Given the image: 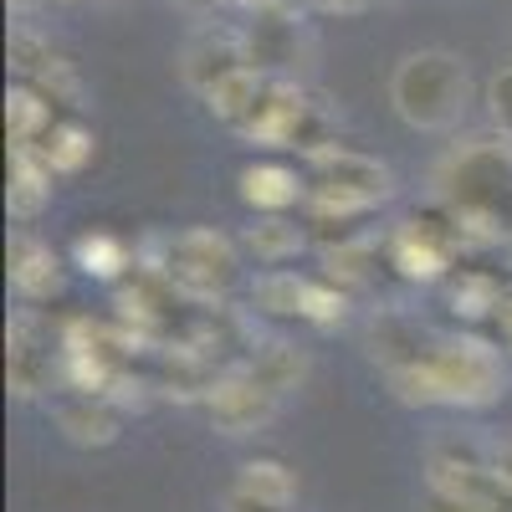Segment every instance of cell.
<instances>
[{"label": "cell", "instance_id": "6da1fadb", "mask_svg": "<svg viewBox=\"0 0 512 512\" xmlns=\"http://www.w3.org/2000/svg\"><path fill=\"white\" fill-rule=\"evenodd\" d=\"M441 200L451 205V221L472 241L512 236V144L472 139L441 164Z\"/></svg>", "mask_w": 512, "mask_h": 512}, {"label": "cell", "instance_id": "7a4b0ae2", "mask_svg": "<svg viewBox=\"0 0 512 512\" xmlns=\"http://www.w3.org/2000/svg\"><path fill=\"white\" fill-rule=\"evenodd\" d=\"M390 103L420 134H446V128L461 123L466 103H472L466 62L456 52H441V47L400 57V67L390 72Z\"/></svg>", "mask_w": 512, "mask_h": 512}, {"label": "cell", "instance_id": "3957f363", "mask_svg": "<svg viewBox=\"0 0 512 512\" xmlns=\"http://www.w3.org/2000/svg\"><path fill=\"white\" fill-rule=\"evenodd\" d=\"M159 277L175 292L195 297V303H216V297H226L241 277V251H236L231 236L210 231V226H195V231H180L164 246Z\"/></svg>", "mask_w": 512, "mask_h": 512}, {"label": "cell", "instance_id": "277c9868", "mask_svg": "<svg viewBox=\"0 0 512 512\" xmlns=\"http://www.w3.org/2000/svg\"><path fill=\"white\" fill-rule=\"evenodd\" d=\"M313 159V210L318 216H354V210H369L379 200L395 195V175L384 169L379 159H364V154H349L338 144H323V149H308Z\"/></svg>", "mask_w": 512, "mask_h": 512}, {"label": "cell", "instance_id": "5b68a950", "mask_svg": "<svg viewBox=\"0 0 512 512\" xmlns=\"http://www.w3.org/2000/svg\"><path fill=\"white\" fill-rule=\"evenodd\" d=\"M431 369H436L441 405L482 410L507 390V369H502L497 349L482 344V338H441L431 349Z\"/></svg>", "mask_w": 512, "mask_h": 512}, {"label": "cell", "instance_id": "8992f818", "mask_svg": "<svg viewBox=\"0 0 512 512\" xmlns=\"http://www.w3.org/2000/svg\"><path fill=\"white\" fill-rule=\"evenodd\" d=\"M277 390H267L262 379H256L251 369H236V374H221V379H210V390H205V410L210 420H216V431L226 436H251V431H262V425L277 415Z\"/></svg>", "mask_w": 512, "mask_h": 512}, {"label": "cell", "instance_id": "52a82bcc", "mask_svg": "<svg viewBox=\"0 0 512 512\" xmlns=\"http://www.w3.org/2000/svg\"><path fill=\"white\" fill-rule=\"evenodd\" d=\"M425 482L441 497H487L492 487V456H482L472 441H436L425 456Z\"/></svg>", "mask_w": 512, "mask_h": 512}, {"label": "cell", "instance_id": "ba28073f", "mask_svg": "<svg viewBox=\"0 0 512 512\" xmlns=\"http://www.w3.org/2000/svg\"><path fill=\"white\" fill-rule=\"evenodd\" d=\"M456 241H466L461 226L436 231V221H405V226L395 231V241H390V256H395V267H400L405 277L436 282V277H446V267H451Z\"/></svg>", "mask_w": 512, "mask_h": 512}, {"label": "cell", "instance_id": "9c48e42d", "mask_svg": "<svg viewBox=\"0 0 512 512\" xmlns=\"http://www.w3.org/2000/svg\"><path fill=\"white\" fill-rule=\"evenodd\" d=\"M303 118H308V103L303 93L292 88V82H267L262 103H256L241 123V134L267 144V149H282V144H297V134H303Z\"/></svg>", "mask_w": 512, "mask_h": 512}, {"label": "cell", "instance_id": "30bf717a", "mask_svg": "<svg viewBox=\"0 0 512 512\" xmlns=\"http://www.w3.org/2000/svg\"><path fill=\"white\" fill-rule=\"evenodd\" d=\"M241 67H251V52H246V41L231 36V31H200L190 47H185V62H180L185 82H190L200 98L216 88L221 77H231Z\"/></svg>", "mask_w": 512, "mask_h": 512}, {"label": "cell", "instance_id": "8fae6325", "mask_svg": "<svg viewBox=\"0 0 512 512\" xmlns=\"http://www.w3.org/2000/svg\"><path fill=\"white\" fill-rule=\"evenodd\" d=\"M11 287L31 303H47L62 292V262L52 246H41L36 236H16L11 241Z\"/></svg>", "mask_w": 512, "mask_h": 512}, {"label": "cell", "instance_id": "7c38bea8", "mask_svg": "<svg viewBox=\"0 0 512 512\" xmlns=\"http://www.w3.org/2000/svg\"><path fill=\"white\" fill-rule=\"evenodd\" d=\"M57 425H62V436L72 446H113L118 441V410L108 405V395H88L82 390L77 400H67L57 410Z\"/></svg>", "mask_w": 512, "mask_h": 512}, {"label": "cell", "instance_id": "4fadbf2b", "mask_svg": "<svg viewBox=\"0 0 512 512\" xmlns=\"http://www.w3.org/2000/svg\"><path fill=\"white\" fill-rule=\"evenodd\" d=\"M47 200H52V164L41 159L36 149L16 144V149H11V195H6L11 216H16V221H36Z\"/></svg>", "mask_w": 512, "mask_h": 512}, {"label": "cell", "instance_id": "5bb4252c", "mask_svg": "<svg viewBox=\"0 0 512 512\" xmlns=\"http://www.w3.org/2000/svg\"><path fill=\"white\" fill-rule=\"evenodd\" d=\"M236 502L256 507V512H287L297 502V477L287 472L282 461H246L241 482H236Z\"/></svg>", "mask_w": 512, "mask_h": 512}, {"label": "cell", "instance_id": "9a60e30c", "mask_svg": "<svg viewBox=\"0 0 512 512\" xmlns=\"http://www.w3.org/2000/svg\"><path fill=\"white\" fill-rule=\"evenodd\" d=\"M241 195L262 216H272V210H292L308 190L297 180V169H287V164H251V169H241Z\"/></svg>", "mask_w": 512, "mask_h": 512}, {"label": "cell", "instance_id": "2e32d148", "mask_svg": "<svg viewBox=\"0 0 512 512\" xmlns=\"http://www.w3.org/2000/svg\"><path fill=\"white\" fill-rule=\"evenodd\" d=\"M420 344H425V333H420L410 318H400V313H379L374 328H369V354L390 369V374L431 354V349H420Z\"/></svg>", "mask_w": 512, "mask_h": 512}, {"label": "cell", "instance_id": "e0dca14e", "mask_svg": "<svg viewBox=\"0 0 512 512\" xmlns=\"http://www.w3.org/2000/svg\"><path fill=\"white\" fill-rule=\"evenodd\" d=\"M52 374V354L41 344V333L31 318H16L11 323V390L16 395H36Z\"/></svg>", "mask_w": 512, "mask_h": 512}, {"label": "cell", "instance_id": "ac0fdd59", "mask_svg": "<svg viewBox=\"0 0 512 512\" xmlns=\"http://www.w3.org/2000/svg\"><path fill=\"white\" fill-rule=\"evenodd\" d=\"M262 93H267V77H262V67H241V72H231V77H221L216 88L205 93V103H210V113H216L221 123H231V128H241L246 123V113L262 103Z\"/></svg>", "mask_w": 512, "mask_h": 512}, {"label": "cell", "instance_id": "d6986e66", "mask_svg": "<svg viewBox=\"0 0 512 512\" xmlns=\"http://www.w3.org/2000/svg\"><path fill=\"white\" fill-rule=\"evenodd\" d=\"M308 246V236L297 231L292 221H282V210H272V216H262L251 231H246V251L256 256L262 267H282V262H292L297 251Z\"/></svg>", "mask_w": 512, "mask_h": 512}, {"label": "cell", "instance_id": "ffe728a7", "mask_svg": "<svg viewBox=\"0 0 512 512\" xmlns=\"http://www.w3.org/2000/svg\"><path fill=\"white\" fill-rule=\"evenodd\" d=\"M308 277H297V272H287V267H267L262 277H256V287H251V297H256V308L262 313H277V318H303V308H308Z\"/></svg>", "mask_w": 512, "mask_h": 512}, {"label": "cell", "instance_id": "44dd1931", "mask_svg": "<svg viewBox=\"0 0 512 512\" xmlns=\"http://www.w3.org/2000/svg\"><path fill=\"white\" fill-rule=\"evenodd\" d=\"M31 149L52 164V175H77V169L93 159V134H88V128H77V123H52Z\"/></svg>", "mask_w": 512, "mask_h": 512}, {"label": "cell", "instance_id": "7402d4cb", "mask_svg": "<svg viewBox=\"0 0 512 512\" xmlns=\"http://www.w3.org/2000/svg\"><path fill=\"white\" fill-rule=\"evenodd\" d=\"M57 118H52V98L41 88H16L6 93V128H11V144H36L41 134H47Z\"/></svg>", "mask_w": 512, "mask_h": 512}, {"label": "cell", "instance_id": "603a6c76", "mask_svg": "<svg viewBox=\"0 0 512 512\" xmlns=\"http://www.w3.org/2000/svg\"><path fill=\"white\" fill-rule=\"evenodd\" d=\"M246 52H251L256 67H287V62H297V21L262 16L251 26V36H246Z\"/></svg>", "mask_w": 512, "mask_h": 512}, {"label": "cell", "instance_id": "cb8c5ba5", "mask_svg": "<svg viewBox=\"0 0 512 512\" xmlns=\"http://www.w3.org/2000/svg\"><path fill=\"white\" fill-rule=\"evenodd\" d=\"M446 297H451V313H461V318H487V313H502V303H507L497 277H487V272L451 277L446 282Z\"/></svg>", "mask_w": 512, "mask_h": 512}, {"label": "cell", "instance_id": "d4e9b609", "mask_svg": "<svg viewBox=\"0 0 512 512\" xmlns=\"http://www.w3.org/2000/svg\"><path fill=\"white\" fill-rule=\"evenodd\" d=\"M256 379L267 384V390H277V395H287V390H297V384L308 379V359L297 354L292 344H262V354H256L251 364H246Z\"/></svg>", "mask_w": 512, "mask_h": 512}, {"label": "cell", "instance_id": "484cf974", "mask_svg": "<svg viewBox=\"0 0 512 512\" xmlns=\"http://www.w3.org/2000/svg\"><path fill=\"white\" fill-rule=\"evenodd\" d=\"M77 267L93 272V277H118L128 267V246L108 231H93V236L77 241Z\"/></svg>", "mask_w": 512, "mask_h": 512}, {"label": "cell", "instance_id": "4316f807", "mask_svg": "<svg viewBox=\"0 0 512 512\" xmlns=\"http://www.w3.org/2000/svg\"><path fill=\"white\" fill-rule=\"evenodd\" d=\"M487 113H492V128L502 139H512V62L492 72L487 82Z\"/></svg>", "mask_w": 512, "mask_h": 512}, {"label": "cell", "instance_id": "83f0119b", "mask_svg": "<svg viewBox=\"0 0 512 512\" xmlns=\"http://www.w3.org/2000/svg\"><path fill=\"white\" fill-rule=\"evenodd\" d=\"M303 318H313V323H338V318H344V292H333V287L313 282V287H308V308H303Z\"/></svg>", "mask_w": 512, "mask_h": 512}, {"label": "cell", "instance_id": "f1b7e54d", "mask_svg": "<svg viewBox=\"0 0 512 512\" xmlns=\"http://www.w3.org/2000/svg\"><path fill=\"white\" fill-rule=\"evenodd\" d=\"M492 482H497L502 492H512V441H502V446L492 451Z\"/></svg>", "mask_w": 512, "mask_h": 512}, {"label": "cell", "instance_id": "f546056e", "mask_svg": "<svg viewBox=\"0 0 512 512\" xmlns=\"http://www.w3.org/2000/svg\"><path fill=\"white\" fill-rule=\"evenodd\" d=\"M497 318H502V333H507V344H512V297L502 303V313H497Z\"/></svg>", "mask_w": 512, "mask_h": 512}, {"label": "cell", "instance_id": "4dcf8cb0", "mask_svg": "<svg viewBox=\"0 0 512 512\" xmlns=\"http://www.w3.org/2000/svg\"><path fill=\"white\" fill-rule=\"evenodd\" d=\"M185 6H210V0H185Z\"/></svg>", "mask_w": 512, "mask_h": 512}, {"label": "cell", "instance_id": "1f68e13d", "mask_svg": "<svg viewBox=\"0 0 512 512\" xmlns=\"http://www.w3.org/2000/svg\"><path fill=\"white\" fill-rule=\"evenodd\" d=\"M507 251H512V236H507Z\"/></svg>", "mask_w": 512, "mask_h": 512}]
</instances>
